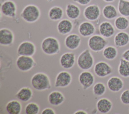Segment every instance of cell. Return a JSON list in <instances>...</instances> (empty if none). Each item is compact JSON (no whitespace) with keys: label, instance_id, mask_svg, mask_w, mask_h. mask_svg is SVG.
Listing matches in <instances>:
<instances>
[{"label":"cell","instance_id":"20","mask_svg":"<svg viewBox=\"0 0 129 114\" xmlns=\"http://www.w3.org/2000/svg\"><path fill=\"white\" fill-rule=\"evenodd\" d=\"M107 86L111 92H118L122 89L124 86V82L119 77L112 76L108 80Z\"/></svg>","mask_w":129,"mask_h":114},{"label":"cell","instance_id":"34","mask_svg":"<svg viewBox=\"0 0 129 114\" xmlns=\"http://www.w3.org/2000/svg\"><path fill=\"white\" fill-rule=\"evenodd\" d=\"M120 100L123 104L129 105V89L122 91L120 96Z\"/></svg>","mask_w":129,"mask_h":114},{"label":"cell","instance_id":"11","mask_svg":"<svg viewBox=\"0 0 129 114\" xmlns=\"http://www.w3.org/2000/svg\"><path fill=\"white\" fill-rule=\"evenodd\" d=\"M78 80L83 89L86 90L94 84L95 77L91 72L88 70H83L79 74Z\"/></svg>","mask_w":129,"mask_h":114},{"label":"cell","instance_id":"7","mask_svg":"<svg viewBox=\"0 0 129 114\" xmlns=\"http://www.w3.org/2000/svg\"><path fill=\"white\" fill-rule=\"evenodd\" d=\"M17 5L12 0H6L1 5V17L2 15L6 17L14 18L17 15Z\"/></svg>","mask_w":129,"mask_h":114},{"label":"cell","instance_id":"27","mask_svg":"<svg viewBox=\"0 0 129 114\" xmlns=\"http://www.w3.org/2000/svg\"><path fill=\"white\" fill-rule=\"evenodd\" d=\"M64 12L62 8L59 6H53L50 8L48 12L49 19L52 21H57L61 20Z\"/></svg>","mask_w":129,"mask_h":114},{"label":"cell","instance_id":"24","mask_svg":"<svg viewBox=\"0 0 129 114\" xmlns=\"http://www.w3.org/2000/svg\"><path fill=\"white\" fill-rule=\"evenodd\" d=\"M129 43V34L123 31H120L115 35L114 43L117 47H122L126 46Z\"/></svg>","mask_w":129,"mask_h":114},{"label":"cell","instance_id":"18","mask_svg":"<svg viewBox=\"0 0 129 114\" xmlns=\"http://www.w3.org/2000/svg\"><path fill=\"white\" fill-rule=\"evenodd\" d=\"M73 23L70 19L60 20L57 24L56 29L58 33L62 35L69 34L73 30Z\"/></svg>","mask_w":129,"mask_h":114},{"label":"cell","instance_id":"30","mask_svg":"<svg viewBox=\"0 0 129 114\" xmlns=\"http://www.w3.org/2000/svg\"><path fill=\"white\" fill-rule=\"evenodd\" d=\"M118 73L123 77H129V61L122 58L120 59L118 66Z\"/></svg>","mask_w":129,"mask_h":114},{"label":"cell","instance_id":"29","mask_svg":"<svg viewBox=\"0 0 129 114\" xmlns=\"http://www.w3.org/2000/svg\"><path fill=\"white\" fill-rule=\"evenodd\" d=\"M118 54L116 48L113 46H106L102 51L103 57L108 60H113L115 59Z\"/></svg>","mask_w":129,"mask_h":114},{"label":"cell","instance_id":"25","mask_svg":"<svg viewBox=\"0 0 129 114\" xmlns=\"http://www.w3.org/2000/svg\"><path fill=\"white\" fill-rule=\"evenodd\" d=\"M6 110L9 114H20L22 110V105L20 101L12 99L7 103Z\"/></svg>","mask_w":129,"mask_h":114},{"label":"cell","instance_id":"3","mask_svg":"<svg viewBox=\"0 0 129 114\" xmlns=\"http://www.w3.org/2000/svg\"><path fill=\"white\" fill-rule=\"evenodd\" d=\"M40 16L41 12L39 8L33 4L26 6L20 14L22 20L28 23H34L37 22Z\"/></svg>","mask_w":129,"mask_h":114},{"label":"cell","instance_id":"15","mask_svg":"<svg viewBox=\"0 0 129 114\" xmlns=\"http://www.w3.org/2000/svg\"><path fill=\"white\" fill-rule=\"evenodd\" d=\"M81 43V39L78 34L72 33L68 34L65 38L64 44L66 47L70 50L78 49Z\"/></svg>","mask_w":129,"mask_h":114},{"label":"cell","instance_id":"40","mask_svg":"<svg viewBox=\"0 0 129 114\" xmlns=\"http://www.w3.org/2000/svg\"><path fill=\"white\" fill-rule=\"evenodd\" d=\"M47 2H52V1H53L54 0H46Z\"/></svg>","mask_w":129,"mask_h":114},{"label":"cell","instance_id":"35","mask_svg":"<svg viewBox=\"0 0 129 114\" xmlns=\"http://www.w3.org/2000/svg\"><path fill=\"white\" fill-rule=\"evenodd\" d=\"M41 114H55V110L51 107H46L41 112Z\"/></svg>","mask_w":129,"mask_h":114},{"label":"cell","instance_id":"10","mask_svg":"<svg viewBox=\"0 0 129 114\" xmlns=\"http://www.w3.org/2000/svg\"><path fill=\"white\" fill-rule=\"evenodd\" d=\"M93 70L97 76L100 78L108 76L112 72L111 66L108 63L103 61L96 63L94 66Z\"/></svg>","mask_w":129,"mask_h":114},{"label":"cell","instance_id":"38","mask_svg":"<svg viewBox=\"0 0 129 114\" xmlns=\"http://www.w3.org/2000/svg\"><path fill=\"white\" fill-rule=\"evenodd\" d=\"M74 113V114H88V113L86 111H85L84 110L79 109V110H76Z\"/></svg>","mask_w":129,"mask_h":114},{"label":"cell","instance_id":"32","mask_svg":"<svg viewBox=\"0 0 129 114\" xmlns=\"http://www.w3.org/2000/svg\"><path fill=\"white\" fill-rule=\"evenodd\" d=\"M106 87L105 85L101 82L95 83L92 88V92L94 95L96 96H101L106 92Z\"/></svg>","mask_w":129,"mask_h":114},{"label":"cell","instance_id":"5","mask_svg":"<svg viewBox=\"0 0 129 114\" xmlns=\"http://www.w3.org/2000/svg\"><path fill=\"white\" fill-rule=\"evenodd\" d=\"M108 42L101 35H93L88 40V46L94 52H99L106 47Z\"/></svg>","mask_w":129,"mask_h":114},{"label":"cell","instance_id":"9","mask_svg":"<svg viewBox=\"0 0 129 114\" xmlns=\"http://www.w3.org/2000/svg\"><path fill=\"white\" fill-rule=\"evenodd\" d=\"M36 51V47L33 42L25 41L19 45L17 49V54L18 56H33Z\"/></svg>","mask_w":129,"mask_h":114},{"label":"cell","instance_id":"39","mask_svg":"<svg viewBox=\"0 0 129 114\" xmlns=\"http://www.w3.org/2000/svg\"><path fill=\"white\" fill-rule=\"evenodd\" d=\"M103 1H104V2H106V3H112V2H114L115 0H103Z\"/></svg>","mask_w":129,"mask_h":114},{"label":"cell","instance_id":"12","mask_svg":"<svg viewBox=\"0 0 129 114\" xmlns=\"http://www.w3.org/2000/svg\"><path fill=\"white\" fill-rule=\"evenodd\" d=\"M100 9L96 4H92L87 6L83 11L84 18L89 21H95L97 20L100 17Z\"/></svg>","mask_w":129,"mask_h":114},{"label":"cell","instance_id":"23","mask_svg":"<svg viewBox=\"0 0 129 114\" xmlns=\"http://www.w3.org/2000/svg\"><path fill=\"white\" fill-rule=\"evenodd\" d=\"M65 13L67 17L72 20H77L81 15V10L76 5L70 3L66 6Z\"/></svg>","mask_w":129,"mask_h":114},{"label":"cell","instance_id":"2","mask_svg":"<svg viewBox=\"0 0 129 114\" xmlns=\"http://www.w3.org/2000/svg\"><path fill=\"white\" fill-rule=\"evenodd\" d=\"M41 49L42 52L47 55H54L59 53L60 45L57 38L49 36L45 38L42 41Z\"/></svg>","mask_w":129,"mask_h":114},{"label":"cell","instance_id":"22","mask_svg":"<svg viewBox=\"0 0 129 114\" xmlns=\"http://www.w3.org/2000/svg\"><path fill=\"white\" fill-rule=\"evenodd\" d=\"M112 103L107 98H101L96 102V108L101 113L105 114L108 113L112 108Z\"/></svg>","mask_w":129,"mask_h":114},{"label":"cell","instance_id":"17","mask_svg":"<svg viewBox=\"0 0 129 114\" xmlns=\"http://www.w3.org/2000/svg\"><path fill=\"white\" fill-rule=\"evenodd\" d=\"M100 34L105 38H109L114 35L115 29L114 26L108 21L101 22L98 27Z\"/></svg>","mask_w":129,"mask_h":114},{"label":"cell","instance_id":"13","mask_svg":"<svg viewBox=\"0 0 129 114\" xmlns=\"http://www.w3.org/2000/svg\"><path fill=\"white\" fill-rule=\"evenodd\" d=\"M60 66L64 69L72 68L76 63V55L73 52H67L63 53L59 60Z\"/></svg>","mask_w":129,"mask_h":114},{"label":"cell","instance_id":"14","mask_svg":"<svg viewBox=\"0 0 129 114\" xmlns=\"http://www.w3.org/2000/svg\"><path fill=\"white\" fill-rule=\"evenodd\" d=\"M15 36L13 32L8 28L0 29V44L1 46L8 47L13 44Z\"/></svg>","mask_w":129,"mask_h":114},{"label":"cell","instance_id":"31","mask_svg":"<svg viewBox=\"0 0 129 114\" xmlns=\"http://www.w3.org/2000/svg\"><path fill=\"white\" fill-rule=\"evenodd\" d=\"M118 13L122 16L129 17V1L118 0L117 4Z\"/></svg>","mask_w":129,"mask_h":114},{"label":"cell","instance_id":"8","mask_svg":"<svg viewBox=\"0 0 129 114\" xmlns=\"http://www.w3.org/2000/svg\"><path fill=\"white\" fill-rule=\"evenodd\" d=\"M72 80V76L69 72L61 71L55 77L54 86L56 88H66L71 84Z\"/></svg>","mask_w":129,"mask_h":114},{"label":"cell","instance_id":"21","mask_svg":"<svg viewBox=\"0 0 129 114\" xmlns=\"http://www.w3.org/2000/svg\"><path fill=\"white\" fill-rule=\"evenodd\" d=\"M33 90L28 86L22 87L15 94V97L23 102H28L33 97Z\"/></svg>","mask_w":129,"mask_h":114},{"label":"cell","instance_id":"28","mask_svg":"<svg viewBox=\"0 0 129 114\" xmlns=\"http://www.w3.org/2000/svg\"><path fill=\"white\" fill-rule=\"evenodd\" d=\"M115 28L119 31H124L129 26V20L124 16H119L115 19L114 21Z\"/></svg>","mask_w":129,"mask_h":114},{"label":"cell","instance_id":"4","mask_svg":"<svg viewBox=\"0 0 129 114\" xmlns=\"http://www.w3.org/2000/svg\"><path fill=\"white\" fill-rule=\"evenodd\" d=\"M77 63L79 69L82 70H89L93 67L94 57L88 49H85L79 55Z\"/></svg>","mask_w":129,"mask_h":114},{"label":"cell","instance_id":"1","mask_svg":"<svg viewBox=\"0 0 129 114\" xmlns=\"http://www.w3.org/2000/svg\"><path fill=\"white\" fill-rule=\"evenodd\" d=\"M30 83L32 87L38 91H46L51 88L49 76L46 74L41 72H37L31 77Z\"/></svg>","mask_w":129,"mask_h":114},{"label":"cell","instance_id":"26","mask_svg":"<svg viewBox=\"0 0 129 114\" xmlns=\"http://www.w3.org/2000/svg\"><path fill=\"white\" fill-rule=\"evenodd\" d=\"M117 9L112 5H105L102 9V13L104 18L108 20L115 19L118 15Z\"/></svg>","mask_w":129,"mask_h":114},{"label":"cell","instance_id":"19","mask_svg":"<svg viewBox=\"0 0 129 114\" xmlns=\"http://www.w3.org/2000/svg\"><path fill=\"white\" fill-rule=\"evenodd\" d=\"M66 98L62 92L58 90H53L48 95L47 100L49 103L53 106H58L62 104Z\"/></svg>","mask_w":129,"mask_h":114},{"label":"cell","instance_id":"33","mask_svg":"<svg viewBox=\"0 0 129 114\" xmlns=\"http://www.w3.org/2000/svg\"><path fill=\"white\" fill-rule=\"evenodd\" d=\"M40 111V106L36 102H30L26 104L25 112L26 114H38Z\"/></svg>","mask_w":129,"mask_h":114},{"label":"cell","instance_id":"6","mask_svg":"<svg viewBox=\"0 0 129 114\" xmlns=\"http://www.w3.org/2000/svg\"><path fill=\"white\" fill-rule=\"evenodd\" d=\"M36 65L37 63L32 56H18L16 60V67L19 70L23 72L30 71Z\"/></svg>","mask_w":129,"mask_h":114},{"label":"cell","instance_id":"36","mask_svg":"<svg viewBox=\"0 0 129 114\" xmlns=\"http://www.w3.org/2000/svg\"><path fill=\"white\" fill-rule=\"evenodd\" d=\"M73 2L76 3L81 6H86L88 5L92 0H73Z\"/></svg>","mask_w":129,"mask_h":114},{"label":"cell","instance_id":"37","mask_svg":"<svg viewBox=\"0 0 129 114\" xmlns=\"http://www.w3.org/2000/svg\"><path fill=\"white\" fill-rule=\"evenodd\" d=\"M122 58L125 60L129 61V49L125 50L122 54Z\"/></svg>","mask_w":129,"mask_h":114},{"label":"cell","instance_id":"16","mask_svg":"<svg viewBox=\"0 0 129 114\" xmlns=\"http://www.w3.org/2000/svg\"><path fill=\"white\" fill-rule=\"evenodd\" d=\"M95 31V26L89 21L82 22L78 27V32L80 35L83 37H88L92 36Z\"/></svg>","mask_w":129,"mask_h":114},{"label":"cell","instance_id":"41","mask_svg":"<svg viewBox=\"0 0 129 114\" xmlns=\"http://www.w3.org/2000/svg\"><path fill=\"white\" fill-rule=\"evenodd\" d=\"M128 1H129V0H128Z\"/></svg>","mask_w":129,"mask_h":114}]
</instances>
